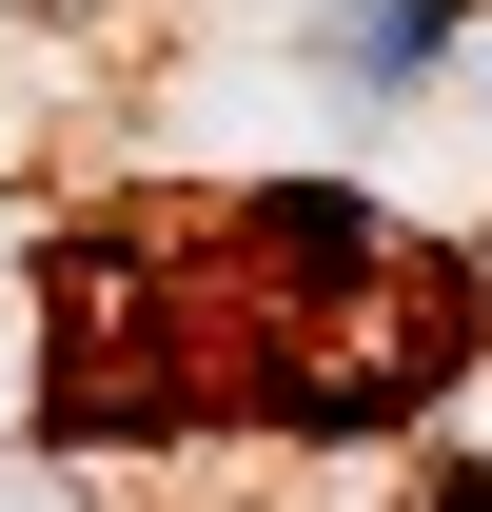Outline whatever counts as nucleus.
Segmentation results:
<instances>
[{
    "mask_svg": "<svg viewBox=\"0 0 492 512\" xmlns=\"http://www.w3.org/2000/svg\"><path fill=\"white\" fill-rule=\"evenodd\" d=\"M296 60L335 79L355 119H414V99H453V79H473V0H335Z\"/></svg>",
    "mask_w": 492,
    "mask_h": 512,
    "instance_id": "nucleus-1",
    "label": "nucleus"
},
{
    "mask_svg": "<svg viewBox=\"0 0 492 512\" xmlns=\"http://www.w3.org/2000/svg\"><path fill=\"white\" fill-rule=\"evenodd\" d=\"M394 512H492V453H433V473H414Z\"/></svg>",
    "mask_w": 492,
    "mask_h": 512,
    "instance_id": "nucleus-2",
    "label": "nucleus"
},
{
    "mask_svg": "<svg viewBox=\"0 0 492 512\" xmlns=\"http://www.w3.org/2000/svg\"><path fill=\"white\" fill-rule=\"evenodd\" d=\"M0 512H79V493H60V473H20V453H0Z\"/></svg>",
    "mask_w": 492,
    "mask_h": 512,
    "instance_id": "nucleus-3",
    "label": "nucleus"
},
{
    "mask_svg": "<svg viewBox=\"0 0 492 512\" xmlns=\"http://www.w3.org/2000/svg\"><path fill=\"white\" fill-rule=\"evenodd\" d=\"M473 99H492V40H473Z\"/></svg>",
    "mask_w": 492,
    "mask_h": 512,
    "instance_id": "nucleus-4",
    "label": "nucleus"
}]
</instances>
